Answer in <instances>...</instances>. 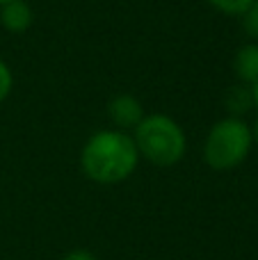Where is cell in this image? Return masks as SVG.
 Returning a JSON list of instances; mask_svg holds the SVG:
<instances>
[{
	"mask_svg": "<svg viewBox=\"0 0 258 260\" xmlns=\"http://www.w3.org/2000/svg\"><path fill=\"white\" fill-rule=\"evenodd\" d=\"M35 23V9L27 0H9L0 5V27L9 35H23Z\"/></svg>",
	"mask_w": 258,
	"mask_h": 260,
	"instance_id": "cell-5",
	"label": "cell"
},
{
	"mask_svg": "<svg viewBox=\"0 0 258 260\" xmlns=\"http://www.w3.org/2000/svg\"><path fill=\"white\" fill-rule=\"evenodd\" d=\"M108 117L112 121V128L133 133L146 117V110L135 94H117L108 103Z\"/></svg>",
	"mask_w": 258,
	"mask_h": 260,
	"instance_id": "cell-4",
	"label": "cell"
},
{
	"mask_svg": "<svg viewBox=\"0 0 258 260\" xmlns=\"http://www.w3.org/2000/svg\"><path fill=\"white\" fill-rule=\"evenodd\" d=\"M12 89H14V73L9 69V64L0 57V105L12 96Z\"/></svg>",
	"mask_w": 258,
	"mask_h": 260,
	"instance_id": "cell-9",
	"label": "cell"
},
{
	"mask_svg": "<svg viewBox=\"0 0 258 260\" xmlns=\"http://www.w3.org/2000/svg\"><path fill=\"white\" fill-rule=\"evenodd\" d=\"M233 76L240 85H251L258 80V41H247L233 55Z\"/></svg>",
	"mask_w": 258,
	"mask_h": 260,
	"instance_id": "cell-6",
	"label": "cell"
},
{
	"mask_svg": "<svg viewBox=\"0 0 258 260\" xmlns=\"http://www.w3.org/2000/svg\"><path fill=\"white\" fill-rule=\"evenodd\" d=\"M140 153L131 133L117 128L96 130L80 148V169L94 185H119L137 171Z\"/></svg>",
	"mask_w": 258,
	"mask_h": 260,
	"instance_id": "cell-1",
	"label": "cell"
},
{
	"mask_svg": "<svg viewBox=\"0 0 258 260\" xmlns=\"http://www.w3.org/2000/svg\"><path fill=\"white\" fill-rule=\"evenodd\" d=\"M254 148L251 126L242 117H222L210 126L204 139L201 157L213 171H233L249 157Z\"/></svg>",
	"mask_w": 258,
	"mask_h": 260,
	"instance_id": "cell-3",
	"label": "cell"
},
{
	"mask_svg": "<svg viewBox=\"0 0 258 260\" xmlns=\"http://www.w3.org/2000/svg\"><path fill=\"white\" fill-rule=\"evenodd\" d=\"M227 108L231 117H242L247 110H254V101H251V91L249 85H240L231 87L227 94Z\"/></svg>",
	"mask_w": 258,
	"mask_h": 260,
	"instance_id": "cell-7",
	"label": "cell"
},
{
	"mask_svg": "<svg viewBox=\"0 0 258 260\" xmlns=\"http://www.w3.org/2000/svg\"><path fill=\"white\" fill-rule=\"evenodd\" d=\"M5 3H9V0H0V5H5Z\"/></svg>",
	"mask_w": 258,
	"mask_h": 260,
	"instance_id": "cell-14",
	"label": "cell"
},
{
	"mask_svg": "<svg viewBox=\"0 0 258 260\" xmlns=\"http://www.w3.org/2000/svg\"><path fill=\"white\" fill-rule=\"evenodd\" d=\"M131 135L142 160L160 169L176 167L187 153L185 130L165 112H146L142 123Z\"/></svg>",
	"mask_w": 258,
	"mask_h": 260,
	"instance_id": "cell-2",
	"label": "cell"
},
{
	"mask_svg": "<svg viewBox=\"0 0 258 260\" xmlns=\"http://www.w3.org/2000/svg\"><path fill=\"white\" fill-rule=\"evenodd\" d=\"M240 18H242V27L251 37V41H258V0H254V5Z\"/></svg>",
	"mask_w": 258,
	"mask_h": 260,
	"instance_id": "cell-10",
	"label": "cell"
},
{
	"mask_svg": "<svg viewBox=\"0 0 258 260\" xmlns=\"http://www.w3.org/2000/svg\"><path fill=\"white\" fill-rule=\"evenodd\" d=\"M62 260H99V258H96V253L89 251V249H71V251L64 253Z\"/></svg>",
	"mask_w": 258,
	"mask_h": 260,
	"instance_id": "cell-11",
	"label": "cell"
},
{
	"mask_svg": "<svg viewBox=\"0 0 258 260\" xmlns=\"http://www.w3.org/2000/svg\"><path fill=\"white\" fill-rule=\"evenodd\" d=\"M249 91H251V101H254V110H258V80L249 85Z\"/></svg>",
	"mask_w": 258,
	"mask_h": 260,
	"instance_id": "cell-12",
	"label": "cell"
},
{
	"mask_svg": "<svg viewBox=\"0 0 258 260\" xmlns=\"http://www.w3.org/2000/svg\"><path fill=\"white\" fill-rule=\"evenodd\" d=\"M215 12L224 14V16H238L240 18L247 9L254 5V0H206Z\"/></svg>",
	"mask_w": 258,
	"mask_h": 260,
	"instance_id": "cell-8",
	"label": "cell"
},
{
	"mask_svg": "<svg viewBox=\"0 0 258 260\" xmlns=\"http://www.w3.org/2000/svg\"><path fill=\"white\" fill-rule=\"evenodd\" d=\"M251 135H254V148H258V114H256L254 126H251Z\"/></svg>",
	"mask_w": 258,
	"mask_h": 260,
	"instance_id": "cell-13",
	"label": "cell"
}]
</instances>
